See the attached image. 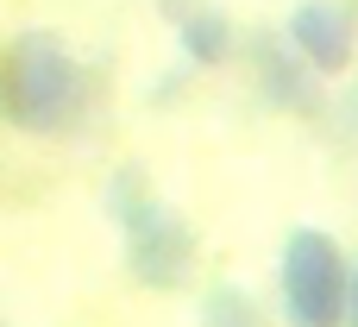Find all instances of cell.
<instances>
[{
  "label": "cell",
  "mask_w": 358,
  "mask_h": 327,
  "mask_svg": "<svg viewBox=\"0 0 358 327\" xmlns=\"http://www.w3.org/2000/svg\"><path fill=\"white\" fill-rule=\"evenodd\" d=\"M289 44L315 76H346L358 57V6L352 0H302L289 13Z\"/></svg>",
  "instance_id": "277c9868"
},
{
  "label": "cell",
  "mask_w": 358,
  "mask_h": 327,
  "mask_svg": "<svg viewBox=\"0 0 358 327\" xmlns=\"http://www.w3.org/2000/svg\"><path fill=\"white\" fill-rule=\"evenodd\" d=\"M88 107V76L57 32H19L0 50V113L19 132H69Z\"/></svg>",
  "instance_id": "6da1fadb"
},
{
  "label": "cell",
  "mask_w": 358,
  "mask_h": 327,
  "mask_svg": "<svg viewBox=\"0 0 358 327\" xmlns=\"http://www.w3.org/2000/svg\"><path fill=\"white\" fill-rule=\"evenodd\" d=\"M176 44H182V57H189L195 69H214V63L233 57V25H227L214 6H195V13L176 19Z\"/></svg>",
  "instance_id": "8992f818"
},
{
  "label": "cell",
  "mask_w": 358,
  "mask_h": 327,
  "mask_svg": "<svg viewBox=\"0 0 358 327\" xmlns=\"http://www.w3.org/2000/svg\"><path fill=\"white\" fill-rule=\"evenodd\" d=\"M252 63H258V88L283 107V113H321V76L308 69V57L289 44H277L271 32L252 44Z\"/></svg>",
  "instance_id": "5b68a950"
},
{
  "label": "cell",
  "mask_w": 358,
  "mask_h": 327,
  "mask_svg": "<svg viewBox=\"0 0 358 327\" xmlns=\"http://www.w3.org/2000/svg\"><path fill=\"white\" fill-rule=\"evenodd\" d=\"M113 214H120V246H126V271L145 290H182L195 271V227L151 195L145 176H120L113 183Z\"/></svg>",
  "instance_id": "7a4b0ae2"
},
{
  "label": "cell",
  "mask_w": 358,
  "mask_h": 327,
  "mask_svg": "<svg viewBox=\"0 0 358 327\" xmlns=\"http://www.w3.org/2000/svg\"><path fill=\"white\" fill-rule=\"evenodd\" d=\"M346 327H358V265H352V277H346Z\"/></svg>",
  "instance_id": "ba28073f"
},
{
  "label": "cell",
  "mask_w": 358,
  "mask_h": 327,
  "mask_svg": "<svg viewBox=\"0 0 358 327\" xmlns=\"http://www.w3.org/2000/svg\"><path fill=\"white\" fill-rule=\"evenodd\" d=\"M346 277H352V265H346L340 239L321 227H296L283 239V265H277L289 327H346Z\"/></svg>",
  "instance_id": "3957f363"
},
{
  "label": "cell",
  "mask_w": 358,
  "mask_h": 327,
  "mask_svg": "<svg viewBox=\"0 0 358 327\" xmlns=\"http://www.w3.org/2000/svg\"><path fill=\"white\" fill-rule=\"evenodd\" d=\"M0 327H6V321H0Z\"/></svg>",
  "instance_id": "9c48e42d"
},
{
  "label": "cell",
  "mask_w": 358,
  "mask_h": 327,
  "mask_svg": "<svg viewBox=\"0 0 358 327\" xmlns=\"http://www.w3.org/2000/svg\"><path fill=\"white\" fill-rule=\"evenodd\" d=\"M201 327H271V321L239 284H214L208 302H201Z\"/></svg>",
  "instance_id": "52a82bcc"
}]
</instances>
